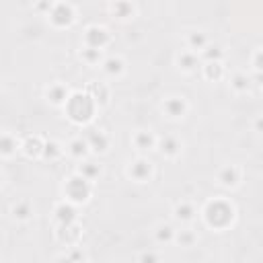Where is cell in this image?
Masks as SVG:
<instances>
[{
  "label": "cell",
  "instance_id": "cell-37",
  "mask_svg": "<svg viewBox=\"0 0 263 263\" xmlns=\"http://www.w3.org/2000/svg\"><path fill=\"white\" fill-rule=\"evenodd\" d=\"M4 181H6V175H4V171H2V168H0V187H2V185H4Z\"/></svg>",
  "mask_w": 263,
  "mask_h": 263
},
{
  "label": "cell",
  "instance_id": "cell-11",
  "mask_svg": "<svg viewBox=\"0 0 263 263\" xmlns=\"http://www.w3.org/2000/svg\"><path fill=\"white\" fill-rule=\"evenodd\" d=\"M70 97V88L66 82L62 80H55V82H49L45 88H43V99L51 105V107H64L66 101Z\"/></svg>",
  "mask_w": 263,
  "mask_h": 263
},
{
  "label": "cell",
  "instance_id": "cell-24",
  "mask_svg": "<svg viewBox=\"0 0 263 263\" xmlns=\"http://www.w3.org/2000/svg\"><path fill=\"white\" fill-rule=\"evenodd\" d=\"M21 152V140L10 132H0V158H12Z\"/></svg>",
  "mask_w": 263,
  "mask_h": 263
},
{
  "label": "cell",
  "instance_id": "cell-29",
  "mask_svg": "<svg viewBox=\"0 0 263 263\" xmlns=\"http://www.w3.org/2000/svg\"><path fill=\"white\" fill-rule=\"evenodd\" d=\"M152 234H154V240L160 242V245H171V242L175 240V228H173V224H168V222H158V224L154 226Z\"/></svg>",
  "mask_w": 263,
  "mask_h": 263
},
{
  "label": "cell",
  "instance_id": "cell-19",
  "mask_svg": "<svg viewBox=\"0 0 263 263\" xmlns=\"http://www.w3.org/2000/svg\"><path fill=\"white\" fill-rule=\"evenodd\" d=\"M43 144H45V138H43V136H39V134L27 136V138L21 140V152H23L27 158H41Z\"/></svg>",
  "mask_w": 263,
  "mask_h": 263
},
{
  "label": "cell",
  "instance_id": "cell-26",
  "mask_svg": "<svg viewBox=\"0 0 263 263\" xmlns=\"http://www.w3.org/2000/svg\"><path fill=\"white\" fill-rule=\"evenodd\" d=\"M199 70H201V76L208 82H218V80H222L226 76L224 62H203Z\"/></svg>",
  "mask_w": 263,
  "mask_h": 263
},
{
  "label": "cell",
  "instance_id": "cell-36",
  "mask_svg": "<svg viewBox=\"0 0 263 263\" xmlns=\"http://www.w3.org/2000/svg\"><path fill=\"white\" fill-rule=\"evenodd\" d=\"M55 263H72V261L68 259V255H66V253H62V255H58V257H55Z\"/></svg>",
  "mask_w": 263,
  "mask_h": 263
},
{
  "label": "cell",
  "instance_id": "cell-17",
  "mask_svg": "<svg viewBox=\"0 0 263 263\" xmlns=\"http://www.w3.org/2000/svg\"><path fill=\"white\" fill-rule=\"evenodd\" d=\"M107 10L113 18L117 21H132L138 12V6L134 2H125V0H117V2H109Z\"/></svg>",
  "mask_w": 263,
  "mask_h": 263
},
{
  "label": "cell",
  "instance_id": "cell-22",
  "mask_svg": "<svg viewBox=\"0 0 263 263\" xmlns=\"http://www.w3.org/2000/svg\"><path fill=\"white\" fill-rule=\"evenodd\" d=\"M208 43H210V37H208V33L201 31V29H191V31L185 33V45H187V49L193 51V53H197V55H199V51H201Z\"/></svg>",
  "mask_w": 263,
  "mask_h": 263
},
{
  "label": "cell",
  "instance_id": "cell-39",
  "mask_svg": "<svg viewBox=\"0 0 263 263\" xmlns=\"http://www.w3.org/2000/svg\"><path fill=\"white\" fill-rule=\"evenodd\" d=\"M82 263H88V261H82Z\"/></svg>",
  "mask_w": 263,
  "mask_h": 263
},
{
  "label": "cell",
  "instance_id": "cell-31",
  "mask_svg": "<svg viewBox=\"0 0 263 263\" xmlns=\"http://www.w3.org/2000/svg\"><path fill=\"white\" fill-rule=\"evenodd\" d=\"M199 60H201V64H203V62H224V49H222V45L210 41V43L199 51Z\"/></svg>",
  "mask_w": 263,
  "mask_h": 263
},
{
  "label": "cell",
  "instance_id": "cell-27",
  "mask_svg": "<svg viewBox=\"0 0 263 263\" xmlns=\"http://www.w3.org/2000/svg\"><path fill=\"white\" fill-rule=\"evenodd\" d=\"M76 173L82 175L84 179H88L90 183H95V181L103 175V164H101V162H95V160H90V158H86V160L78 162Z\"/></svg>",
  "mask_w": 263,
  "mask_h": 263
},
{
  "label": "cell",
  "instance_id": "cell-15",
  "mask_svg": "<svg viewBox=\"0 0 263 263\" xmlns=\"http://www.w3.org/2000/svg\"><path fill=\"white\" fill-rule=\"evenodd\" d=\"M101 70L107 78H121L127 70L125 66V60L119 55V53H111V55H105L103 62H101Z\"/></svg>",
  "mask_w": 263,
  "mask_h": 263
},
{
  "label": "cell",
  "instance_id": "cell-12",
  "mask_svg": "<svg viewBox=\"0 0 263 263\" xmlns=\"http://www.w3.org/2000/svg\"><path fill=\"white\" fill-rule=\"evenodd\" d=\"M156 142H158V136L152 132V129H136L132 134V146L144 156L146 152H152L156 150Z\"/></svg>",
  "mask_w": 263,
  "mask_h": 263
},
{
  "label": "cell",
  "instance_id": "cell-10",
  "mask_svg": "<svg viewBox=\"0 0 263 263\" xmlns=\"http://www.w3.org/2000/svg\"><path fill=\"white\" fill-rule=\"evenodd\" d=\"M156 150L168 158V160H175L183 154V140L177 136V134H164V136H158V142H156Z\"/></svg>",
  "mask_w": 263,
  "mask_h": 263
},
{
  "label": "cell",
  "instance_id": "cell-38",
  "mask_svg": "<svg viewBox=\"0 0 263 263\" xmlns=\"http://www.w3.org/2000/svg\"><path fill=\"white\" fill-rule=\"evenodd\" d=\"M255 129L261 132V117H257V121H255Z\"/></svg>",
  "mask_w": 263,
  "mask_h": 263
},
{
  "label": "cell",
  "instance_id": "cell-2",
  "mask_svg": "<svg viewBox=\"0 0 263 263\" xmlns=\"http://www.w3.org/2000/svg\"><path fill=\"white\" fill-rule=\"evenodd\" d=\"M62 109H64L66 117H68L72 123L82 125V127L90 125L92 119H95V113L99 111L97 103L92 101V97H90L86 90H74V92H70L66 105H64Z\"/></svg>",
  "mask_w": 263,
  "mask_h": 263
},
{
  "label": "cell",
  "instance_id": "cell-33",
  "mask_svg": "<svg viewBox=\"0 0 263 263\" xmlns=\"http://www.w3.org/2000/svg\"><path fill=\"white\" fill-rule=\"evenodd\" d=\"M136 263H162V259H160V255L154 249H146V251H142L138 255Z\"/></svg>",
  "mask_w": 263,
  "mask_h": 263
},
{
  "label": "cell",
  "instance_id": "cell-5",
  "mask_svg": "<svg viewBox=\"0 0 263 263\" xmlns=\"http://www.w3.org/2000/svg\"><path fill=\"white\" fill-rule=\"evenodd\" d=\"M82 136L88 144V150L90 154H107L109 148H111V136L105 127H99V125H86L82 129Z\"/></svg>",
  "mask_w": 263,
  "mask_h": 263
},
{
  "label": "cell",
  "instance_id": "cell-20",
  "mask_svg": "<svg viewBox=\"0 0 263 263\" xmlns=\"http://www.w3.org/2000/svg\"><path fill=\"white\" fill-rule=\"evenodd\" d=\"M195 216H197V208H195V203L189 201V199H181V201H177V203L173 205V218H175L177 222H181V224L193 222Z\"/></svg>",
  "mask_w": 263,
  "mask_h": 263
},
{
  "label": "cell",
  "instance_id": "cell-18",
  "mask_svg": "<svg viewBox=\"0 0 263 263\" xmlns=\"http://www.w3.org/2000/svg\"><path fill=\"white\" fill-rule=\"evenodd\" d=\"M33 214H35V205L29 197H21L10 203V216L16 222H29L33 218Z\"/></svg>",
  "mask_w": 263,
  "mask_h": 263
},
{
  "label": "cell",
  "instance_id": "cell-28",
  "mask_svg": "<svg viewBox=\"0 0 263 263\" xmlns=\"http://www.w3.org/2000/svg\"><path fill=\"white\" fill-rule=\"evenodd\" d=\"M62 156H66V152H64V144H62V142H58L55 138L45 140V144H43V152H41V158H43V160H49V162H55V160H60Z\"/></svg>",
  "mask_w": 263,
  "mask_h": 263
},
{
  "label": "cell",
  "instance_id": "cell-16",
  "mask_svg": "<svg viewBox=\"0 0 263 263\" xmlns=\"http://www.w3.org/2000/svg\"><path fill=\"white\" fill-rule=\"evenodd\" d=\"M175 66L177 70H181L183 74H193L201 68V60L197 53L189 51V49H181L177 55H175Z\"/></svg>",
  "mask_w": 263,
  "mask_h": 263
},
{
  "label": "cell",
  "instance_id": "cell-6",
  "mask_svg": "<svg viewBox=\"0 0 263 263\" xmlns=\"http://www.w3.org/2000/svg\"><path fill=\"white\" fill-rule=\"evenodd\" d=\"M113 41V35L111 31L105 27V25H88L82 33V45L84 47H92V49H99V51H105Z\"/></svg>",
  "mask_w": 263,
  "mask_h": 263
},
{
  "label": "cell",
  "instance_id": "cell-34",
  "mask_svg": "<svg viewBox=\"0 0 263 263\" xmlns=\"http://www.w3.org/2000/svg\"><path fill=\"white\" fill-rule=\"evenodd\" d=\"M66 255H68V259H70L72 263H82V261H86V255H84V251H82L80 247H70V249L66 251Z\"/></svg>",
  "mask_w": 263,
  "mask_h": 263
},
{
  "label": "cell",
  "instance_id": "cell-13",
  "mask_svg": "<svg viewBox=\"0 0 263 263\" xmlns=\"http://www.w3.org/2000/svg\"><path fill=\"white\" fill-rule=\"evenodd\" d=\"M53 220L58 222V226L62 224H76L78 222V205L66 201V199H60L55 205H53Z\"/></svg>",
  "mask_w": 263,
  "mask_h": 263
},
{
  "label": "cell",
  "instance_id": "cell-23",
  "mask_svg": "<svg viewBox=\"0 0 263 263\" xmlns=\"http://www.w3.org/2000/svg\"><path fill=\"white\" fill-rule=\"evenodd\" d=\"M82 236V230L76 224H62L58 226V240L60 242H66V247H78V240Z\"/></svg>",
  "mask_w": 263,
  "mask_h": 263
},
{
  "label": "cell",
  "instance_id": "cell-25",
  "mask_svg": "<svg viewBox=\"0 0 263 263\" xmlns=\"http://www.w3.org/2000/svg\"><path fill=\"white\" fill-rule=\"evenodd\" d=\"M228 88H230L234 95H245V92H249V90H251V78H249V74H245V72H240V70L232 72V74L228 76Z\"/></svg>",
  "mask_w": 263,
  "mask_h": 263
},
{
  "label": "cell",
  "instance_id": "cell-9",
  "mask_svg": "<svg viewBox=\"0 0 263 263\" xmlns=\"http://www.w3.org/2000/svg\"><path fill=\"white\" fill-rule=\"evenodd\" d=\"M216 183L220 187H224V189L240 187V183H242V168L238 164H234V162H228V164L220 166L218 173H216Z\"/></svg>",
  "mask_w": 263,
  "mask_h": 263
},
{
  "label": "cell",
  "instance_id": "cell-8",
  "mask_svg": "<svg viewBox=\"0 0 263 263\" xmlns=\"http://www.w3.org/2000/svg\"><path fill=\"white\" fill-rule=\"evenodd\" d=\"M160 111L164 113V117L179 121L189 113V101L185 95H166L160 103Z\"/></svg>",
  "mask_w": 263,
  "mask_h": 263
},
{
  "label": "cell",
  "instance_id": "cell-32",
  "mask_svg": "<svg viewBox=\"0 0 263 263\" xmlns=\"http://www.w3.org/2000/svg\"><path fill=\"white\" fill-rule=\"evenodd\" d=\"M78 55H80V60L86 64V66H90V68H95V66H101V62H103V51H99V49H92V47H80V51H78Z\"/></svg>",
  "mask_w": 263,
  "mask_h": 263
},
{
  "label": "cell",
  "instance_id": "cell-30",
  "mask_svg": "<svg viewBox=\"0 0 263 263\" xmlns=\"http://www.w3.org/2000/svg\"><path fill=\"white\" fill-rule=\"evenodd\" d=\"M199 240V234L193 230V228H181V230H175V245H179V247H183V249H189V247H193L195 242Z\"/></svg>",
  "mask_w": 263,
  "mask_h": 263
},
{
  "label": "cell",
  "instance_id": "cell-35",
  "mask_svg": "<svg viewBox=\"0 0 263 263\" xmlns=\"http://www.w3.org/2000/svg\"><path fill=\"white\" fill-rule=\"evenodd\" d=\"M261 53H263V49H261V45H257L253 49V70H255V74H261Z\"/></svg>",
  "mask_w": 263,
  "mask_h": 263
},
{
  "label": "cell",
  "instance_id": "cell-7",
  "mask_svg": "<svg viewBox=\"0 0 263 263\" xmlns=\"http://www.w3.org/2000/svg\"><path fill=\"white\" fill-rule=\"evenodd\" d=\"M152 175H154V164L148 156H142V154L132 158L125 166V177L134 183H148Z\"/></svg>",
  "mask_w": 263,
  "mask_h": 263
},
{
  "label": "cell",
  "instance_id": "cell-14",
  "mask_svg": "<svg viewBox=\"0 0 263 263\" xmlns=\"http://www.w3.org/2000/svg\"><path fill=\"white\" fill-rule=\"evenodd\" d=\"M64 152H66L72 160H78V162H82V160H86V158L90 156L88 144H86V140H84V136H82V134H80V136L70 138V140L64 144Z\"/></svg>",
  "mask_w": 263,
  "mask_h": 263
},
{
  "label": "cell",
  "instance_id": "cell-21",
  "mask_svg": "<svg viewBox=\"0 0 263 263\" xmlns=\"http://www.w3.org/2000/svg\"><path fill=\"white\" fill-rule=\"evenodd\" d=\"M86 92L92 97V101L97 103V107H105L109 105V99H111V86L107 82H99V80H92L88 86H86Z\"/></svg>",
  "mask_w": 263,
  "mask_h": 263
},
{
  "label": "cell",
  "instance_id": "cell-3",
  "mask_svg": "<svg viewBox=\"0 0 263 263\" xmlns=\"http://www.w3.org/2000/svg\"><path fill=\"white\" fill-rule=\"evenodd\" d=\"M64 199L74 203V205H82L92 197L95 191V183H90L88 179H84L82 175H78L76 171L64 179Z\"/></svg>",
  "mask_w": 263,
  "mask_h": 263
},
{
  "label": "cell",
  "instance_id": "cell-4",
  "mask_svg": "<svg viewBox=\"0 0 263 263\" xmlns=\"http://www.w3.org/2000/svg\"><path fill=\"white\" fill-rule=\"evenodd\" d=\"M47 21L55 29H66L76 21V6L70 2H51L47 10Z\"/></svg>",
  "mask_w": 263,
  "mask_h": 263
},
{
  "label": "cell",
  "instance_id": "cell-1",
  "mask_svg": "<svg viewBox=\"0 0 263 263\" xmlns=\"http://www.w3.org/2000/svg\"><path fill=\"white\" fill-rule=\"evenodd\" d=\"M199 214H201V220L205 226H210L214 230H226L236 218V208L228 197L216 195L203 203Z\"/></svg>",
  "mask_w": 263,
  "mask_h": 263
}]
</instances>
